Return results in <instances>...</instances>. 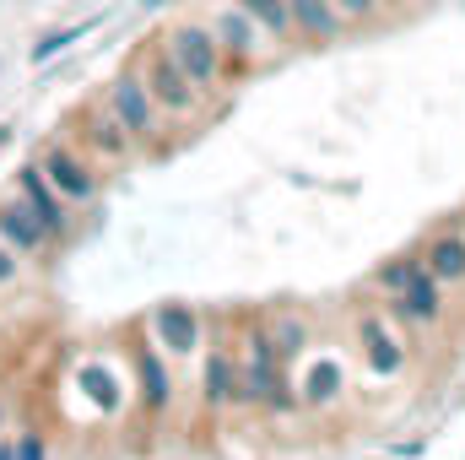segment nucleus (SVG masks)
<instances>
[{"label":"nucleus","instance_id":"8","mask_svg":"<svg viewBox=\"0 0 465 460\" xmlns=\"http://www.w3.org/2000/svg\"><path fill=\"white\" fill-rule=\"evenodd\" d=\"M212 38L223 44V55H232V60H249V55L260 49V27H254V16L238 11V5H223V11L212 16Z\"/></svg>","mask_w":465,"mask_h":460},{"label":"nucleus","instance_id":"6","mask_svg":"<svg viewBox=\"0 0 465 460\" xmlns=\"http://www.w3.org/2000/svg\"><path fill=\"white\" fill-rule=\"evenodd\" d=\"M16 195L27 201V212L44 223V233L54 238V233H65V223H71V212H65V195L44 179V168L38 163H27V168H16Z\"/></svg>","mask_w":465,"mask_h":460},{"label":"nucleus","instance_id":"27","mask_svg":"<svg viewBox=\"0 0 465 460\" xmlns=\"http://www.w3.org/2000/svg\"><path fill=\"white\" fill-rule=\"evenodd\" d=\"M0 460H11V450H0Z\"/></svg>","mask_w":465,"mask_h":460},{"label":"nucleus","instance_id":"9","mask_svg":"<svg viewBox=\"0 0 465 460\" xmlns=\"http://www.w3.org/2000/svg\"><path fill=\"white\" fill-rule=\"evenodd\" d=\"M401 315H406V320H417V325H433V320L444 315V282H433V276H428V265H417V271H411V282L401 287Z\"/></svg>","mask_w":465,"mask_h":460},{"label":"nucleus","instance_id":"26","mask_svg":"<svg viewBox=\"0 0 465 460\" xmlns=\"http://www.w3.org/2000/svg\"><path fill=\"white\" fill-rule=\"evenodd\" d=\"M5 135H11V130H0V146H5Z\"/></svg>","mask_w":465,"mask_h":460},{"label":"nucleus","instance_id":"2","mask_svg":"<svg viewBox=\"0 0 465 460\" xmlns=\"http://www.w3.org/2000/svg\"><path fill=\"white\" fill-rule=\"evenodd\" d=\"M141 82H146V93H152V104H157L163 115H195V104H201V87L179 71V60H173L168 49H152V55H146Z\"/></svg>","mask_w":465,"mask_h":460},{"label":"nucleus","instance_id":"14","mask_svg":"<svg viewBox=\"0 0 465 460\" xmlns=\"http://www.w3.org/2000/svg\"><path fill=\"white\" fill-rule=\"evenodd\" d=\"M206 401L212 406L238 401V363H232V352H212V363H206Z\"/></svg>","mask_w":465,"mask_h":460},{"label":"nucleus","instance_id":"3","mask_svg":"<svg viewBox=\"0 0 465 460\" xmlns=\"http://www.w3.org/2000/svg\"><path fill=\"white\" fill-rule=\"evenodd\" d=\"M109 115L124 125V135H130V141H152V135H157L163 109L152 104V93H146L141 71H119L114 82H109Z\"/></svg>","mask_w":465,"mask_h":460},{"label":"nucleus","instance_id":"18","mask_svg":"<svg viewBox=\"0 0 465 460\" xmlns=\"http://www.w3.org/2000/svg\"><path fill=\"white\" fill-rule=\"evenodd\" d=\"M336 390H341V363L320 357V363L309 368V385H303V395H309V401H331Z\"/></svg>","mask_w":465,"mask_h":460},{"label":"nucleus","instance_id":"25","mask_svg":"<svg viewBox=\"0 0 465 460\" xmlns=\"http://www.w3.org/2000/svg\"><path fill=\"white\" fill-rule=\"evenodd\" d=\"M373 5H379V0H336V11H341V16H368Z\"/></svg>","mask_w":465,"mask_h":460},{"label":"nucleus","instance_id":"28","mask_svg":"<svg viewBox=\"0 0 465 460\" xmlns=\"http://www.w3.org/2000/svg\"><path fill=\"white\" fill-rule=\"evenodd\" d=\"M379 5H395V0H379Z\"/></svg>","mask_w":465,"mask_h":460},{"label":"nucleus","instance_id":"21","mask_svg":"<svg viewBox=\"0 0 465 460\" xmlns=\"http://www.w3.org/2000/svg\"><path fill=\"white\" fill-rule=\"evenodd\" d=\"M87 27H93V22H82V27H65V33H49V38H38V44H33V60H38V65H44V60H54V55H60L71 38H82Z\"/></svg>","mask_w":465,"mask_h":460},{"label":"nucleus","instance_id":"7","mask_svg":"<svg viewBox=\"0 0 465 460\" xmlns=\"http://www.w3.org/2000/svg\"><path fill=\"white\" fill-rule=\"evenodd\" d=\"M0 244H11L16 255H38V249L49 244L44 223L27 212V201H22V195H16V201H0Z\"/></svg>","mask_w":465,"mask_h":460},{"label":"nucleus","instance_id":"11","mask_svg":"<svg viewBox=\"0 0 465 460\" xmlns=\"http://www.w3.org/2000/svg\"><path fill=\"white\" fill-rule=\"evenodd\" d=\"M287 11H292L298 33L314 38V44H331V38L341 33V11H336V0H287Z\"/></svg>","mask_w":465,"mask_h":460},{"label":"nucleus","instance_id":"12","mask_svg":"<svg viewBox=\"0 0 465 460\" xmlns=\"http://www.w3.org/2000/svg\"><path fill=\"white\" fill-rule=\"evenodd\" d=\"M152 325H157V336H163L168 352H195V346H201V320H195L184 304H163Z\"/></svg>","mask_w":465,"mask_h":460},{"label":"nucleus","instance_id":"1","mask_svg":"<svg viewBox=\"0 0 465 460\" xmlns=\"http://www.w3.org/2000/svg\"><path fill=\"white\" fill-rule=\"evenodd\" d=\"M168 55L179 60V71L201 87V93H212L217 87V76H223V44L212 38V27H201V22H184V27H173V38H168Z\"/></svg>","mask_w":465,"mask_h":460},{"label":"nucleus","instance_id":"17","mask_svg":"<svg viewBox=\"0 0 465 460\" xmlns=\"http://www.w3.org/2000/svg\"><path fill=\"white\" fill-rule=\"evenodd\" d=\"M232 5L249 11L254 27H260L265 38H287V33H292V11H287V0H232Z\"/></svg>","mask_w":465,"mask_h":460},{"label":"nucleus","instance_id":"19","mask_svg":"<svg viewBox=\"0 0 465 460\" xmlns=\"http://www.w3.org/2000/svg\"><path fill=\"white\" fill-rule=\"evenodd\" d=\"M82 390H87L104 412L119 406V385H114V374H109V368H93V363H87V368H82Z\"/></svg>","mask_w":465,"mask_h":460},{"label":"nucleus","instance_id":"15","mask_svg":"<svg viewBox=\"0 0 465 460\" xmlns=\"http://www.w3.org/2000/svg\"><path fill=\"white\" fill-rule=\"evenodd\" d=\"M135 374H141V395H146V406L163 412V406H168V374H163V363H157L152 346H135Z\"/></svg>","mask_w":465,"mask_h":460},{"label":"nucleus","instance_id":"24","mask_svg":"<svg viewBox=\"0 0 465 460\" xmlns=\"http://www.w3.org/2000/svg\"><path fill=\"white\" fill-rule=\"evenodd\" d=\"M11 460H44V445H38V434L16 439V450H11Z\"/></svg>","mask_w":465,"mask_h":460},{"label":"nucleus","instance_id":"20","mask_svg":"<svg viewBox=\"0 0 465 460\" xmlns=\"http://www.w3.org/2000/svg\"><path fill=\"white\" fill-rule=\"evenodd\" d=\"M271 342H276V357H298V352H303V346H309V331H303V325H298V320H282V325H276V336H271Z\"/></svg>","mask_w":465,"mask_h":460},{"label":"nucleus","instance_id":"23","mask_svg":"<svg viewBox=\"0 0 465 460\" xmlns=\"http://www.w3.org/2000/svg\"><path fill=\"white\" fill-rule=\"evenodd\" d=\"M16 271H22V265H16V249H11V244H0V287H11V282H16Z\"/></svg>","mask_w":465,"mask_h":460},{"label":"nucleus","instance_id":"13","mask_svg":"<svg viewBox=\"0 0 465 460\" xmlns=\"http://www.w3.org/2000/svg\"><path fill=\"white\" fill-rule=\"evenodd\" d=\"M428 276L433 282H465V238L444 233L428 244Z\"/></svg>","mask_w":465,"mask_h":460},{"label":"nucleus","instance_id":"5","mask_svg":"<svg viewBox=\"0 0 465 460\" xmlns=\"http://www.w3.org/2000/svg\"><path fill=\"white\" fill-rule=\"evenodd\" d=\"M38 168H44V179L65 195V201H93L98 195V174H93V163L87 157H76L71 146H44V157H38Z\"/></svg>","mask_w":465,"mask_h":460},{"label":"nucleus","instance_id":"22","mask_svg":"<svg viewBox=\"0 0 465 460\" xmlns=\"http://www.w3.org/2000/svg\"><path fill=\"white\" fill-rule=\"evenodd\" d=\"M411 271H417V260H395V265H384V271H379V282H384L390 293H401V287L411 282Z\"/></svg>","mask_w":465,"mask_h":460},{"label":"nucleus","instance_id":"10","mask_svg":"<svg viewBox=\"0 0 465 460\" xmlns=\"http://www.w3.org/2000/svg\"><path fill=\"white\" fill-rule=\"evenodd\" d=\"M357 342H362V352H368V363L379 368V374H395L401 363H406V352H401V336L379 320V315H362L357 320Z\"/></svg>","mask_w":465,"mask_h":460},{"label":"nucleus","instance_id":"16","mask_svg":"<svg viewBox=\"0 0 465 460\" xmlns=\"http://www.w3.org/2000/svg\"><path fill=\"white\" fill-rule=\"evenodd\" d=\"M82 135H87V146H93V152H104V157H124V146H130L124 125H119L109 109H104V115H87V130H82Z\"/></svg>","mask_w":465,"mask_h":460},{"label":"nucleus","instance_id":"4","mask_svg":"<svg viewBox=\"0 0 465 460\" xmlns=\"http://www.w3.org/2000/svg\"><path fill=\"white\" fill-rule=\"evenodd\" d=\"M238 395L243 401H265V406H287V390H282V374H276V342L265 331L249 336V357H243V374H238Z\"/></svg>","mask_w":465,"mask_h":460}]
</instances>
